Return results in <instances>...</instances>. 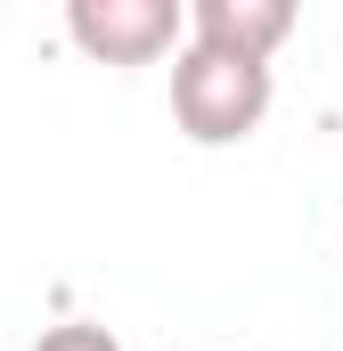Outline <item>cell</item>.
Returning <instances> with one entry per match:
<instances>
[{"label": "cell", "instance_id": "obj_1", "mask_svg": "<svg viewBox=\"0 0 343 351\" xmlns=\"http://www.w3.org/2000/svg\"><path fill=\"white\" fill-rule=\"evenodd\" d=\"M172 114H180V131L196 147H237L270 114V66L180 41V58H172Z\"/></svg>", "mask_w": 343, "mask_h": 351}, {"label": "cell", "instance_id": "obj_2", "mask_svg": "<svg viewBox=\"0 0 343 351\" xmlns=\"http://www.w3.org/2000/svg\"><path fill=\"white\" fill-rule=\"evenodd\" d=\"M66 33L98 66H156L164 49L188 41V8L180 0H74Z\"/></svg>", "mask_w": 343, "mask_h": 351}, {"label": "cell", "instance_id": "obj_3", "mask_svg": "<svg viewBox=\"0 0 343 351\" xmlns=\"http://www.w3.org/2000/svg\"><path fill=\"white\" fill-rule=\"evenodd\" d=\"M286 33H294V0H188V41L196 49H229V58L270 66Z\"/></svg>", "mask_w": 343, "mask_h": 351}, {"label": "cell", "instance_id": "obj_4", "mask_svg": "<svg viewBox=\"0 0 343 351\" xmlns=\"http://www.w3.org/2000/svg\"><path fill=\"white\" fill-rule=\"evenodd\" d=\"M33 351H123V343H115L106 327H90V319H66V327H49Z\"/></svg>", "mask_w": 343, "mask_h": 351}]
</instances>
